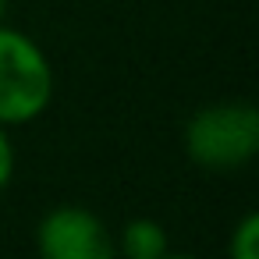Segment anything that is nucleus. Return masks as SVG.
Returning a JSON list of instances; mask_svg holds the SVG:
<instances>
[{
	"label": "nucleus",
	"instance_id": "nucleus-7",
	"mask_svg": "<svg viewBox=\"0 0 259 259\" xmlns=\"http://www.w3.org/2000/svg\"><path fill=\"white\" fill-rule=\"evenodd\" d=\"M4 8H8V0H0V22H4Z\"/></svg>",
	"mask_w": 259,
	"mask_h": 259
},
{
	"label": "nucleus",
	"instance_id": "nucleus-2",
	"mask_svg": "<svg viewBox=\"0 0 259 259\" xmlns=\"http://www.w3.org/2000/svg\"><path fill=\"white\" fill-rule=\"evenodd\" d=\"M185 153L202 170H238L259 153V110L245 100H224L195 110L185 124Z\"/></svg>",
	"mask_w": 259,
	"mask_h": 259
},
{
	"label": "nucleus",
	"instance_id": "nucleus-4",
	"mask_svg": "<svg viewBox=\"0 0 259 259\" xmlns=\"http://www.w3.org/2000/svg\"><path fill=\"white\" fill-rule=\"evenodd\" d=\"M128 259H163L170 241H167V227L153 217H132L121 227V238L114 241Z\"/></svg>",
	"mask_w": 259,
	"mask_h": 259
},
{
	"label": "nucleus",
	"instance_id": "nucleus-5",
	"mask_svg": "<svg viewBox=\"0 0 259 259\" xmlns=\"http://www.w3.org/2000/svg\"><path fill=\"white\" fill-rule=\"evenodd\" d=\"M227 255L231 259H259V217L255 213H245L234 224L231 241H227Z\"/></svg>",
	"mask_w": 259,
	"mask_h": 259
},
{
	"label": "nucleus",
	"instance_id": "nucleus-1",
	"mask_svg": "<svg viewBox=\"0 0 259 259\" xmlns=\"http://www.w3.org/2000/svg\"><path fill=\"white\" fill-rule=\"evenodd\" d=\"M57 75L47 50L0 22V128H22L39 121L54 103Z\"/></svg>",
	"mask_w": 259,
	"mask_h": 259
},
{
	"label": "nucleus",
	"instance_id": "nucleus-6",
	"mask_svg": "<svg viewBox=\"0 0 259 259\" xmlns=\"http://www.w3.org/2000/svg\"><path fill=\"white\" fill-rule=\"evenodd\" d=\"M15 167H18V156H15V146H11V128H0V192L11 185Z\"/></svg>",
	"mask_w": 259,
	"mask_h": 259
},
{
	"label": "nucleus",
	"instance_id": "nucleus-3",
	"mask_svg": "<svg viewBox=\"0 0 259 259\" xmlns=\"http://www.w3.org/2000/svg\"><path fill=\"white\" fill-rule=\"evenodd\" d=\"M43 259H110L117 252L107 224L82 206H54L36 227Z\"/></svg>",
	"mask_w": 259,
	"mask_h": 259
}]
</instances>
